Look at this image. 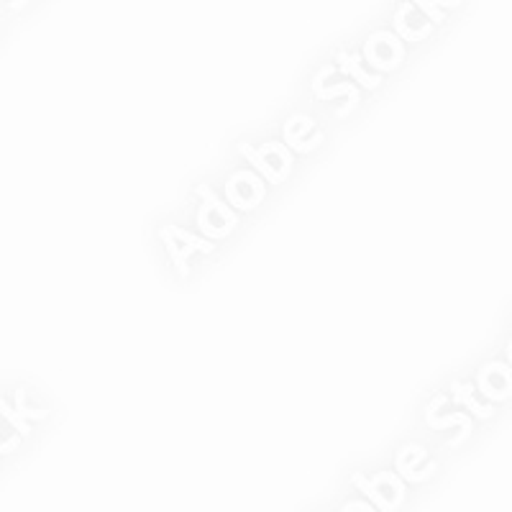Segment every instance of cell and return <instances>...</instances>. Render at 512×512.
Wrapping results in <instances>:
<instances>
[{
	"mask_svg": "<svg viewBox=\"0 0 512 512\" xmlns=\"http://www.w3.org/2000/svg\"><path fill=\"white\" fill-rule=\"evenodd\" d=\"M236 149L249 159L254 172H259L262 180L272 182V185H282L290 177L292 164H295V154L285 141H264L262 146H251L241 141Z\"/></svg>",
	"mask_w": 512,
	"mask_h": 512,
	"instance_id": "cell-1",
	"label": "cell"
},
{
	"mask_svg": "<svg viewBox=\"0 0 512 512\" xmlns=\"http://www.w3.org/2000/svg\"><path fill=\"white\" fill-rule=\"evenodd\" d=\"M195 192L203 198V205H200L198 210V231L210 241L228 239V236L236 231V226H239L236 210H233L226 200L218 198L216 192L210 190L208 185H198Z\"/></svg>",
	"mask_w": 512,
	"mask_h": 512,
	"instance_id": "cell-2",
	"label": "cell"
},
{
	"mask_svg": "<svg viewBox=\"0 0 512 512\" xmlns=\"http://www.w3.org/2000/svg\"><path fill=\"white\" fill-rule=\"evenodd\" d=\"M351 482L359 487V492L367 495V500L377 510H400L402 502H405V479L400 474L379 472L372 479H367L364 474H354Z\"/></svg>",
	"mask_w": 512,
	"mask_h": 512,
	"instance_id": "cell-3",
	"label": "cell"
},
{
	"mask_svg": "<svg viewBox=\"0 0 512 512\" xmlns=\"http://www.w3.org/2000/svg\"><path fill=\"white\" fill-rule=\"evenodd\" d=\"M162 241L169 251V259H172V264H175L177 272H180L182 277H187V274H190L187 262H190L192 256L213 254V251H216V244H213L210 239H205V236H195V233H190V231H182V228H177V226H164Z\"/></svg>",
	"mask_w": 512,
	"mask_h": 512,
	"instance_id": "cell-4",
	"label": "cell"
},
{
	"mask_svg": "<svg viewBox=\"0 0 512 512\" xmlns=\"http://www.w3.org/2000/svg\"><path fill=\"white\" fill-rule=\"evenodd\" d=\"M267 187L259 172H236L226 182V203L233 210H254L262 205Z\"/></svg>",
	"mask_w": 512,
	"mask_h": 512,
	"instance_id": "cell-5",
	"label": "cell"
},
{
	"mask_svg": "<svg viewBox=\"0 0 512 512\" xmlns=\"http://www.w3.org/2000/svg\"><path fill=\"white\" fill-rule=\"evenodd\" d=\"M510 387H512V367L510 361H487L477 374V384L474 390L482 392V397L492 405L510 400Z\"/></svg>",
	"mask_w": 512,
	"mask_h": 512,
	"instance_id": "cell-6",
	"label": "cell"
},
{
	"mask_svg": "<svg viewBox=\"0 0 512 512\" xmlns=\"http://www.w3.org/2000/svg\"><path fill=\"white\" fill-rule=\"evenodd\" d=\"M361 57H364V62H367L374 72H392L397 70L402 64V59H405V49H402L397 36L379 31V34L369 36L367 47H364Z\"/></svg>",
	"mask_w": 512,
	"mask_h": 512,
	"instance_id": "cell-7",
	"label": "cell"
},
{
	"mask_svg": "<svg viewBox=\"0 0 512 512\" xmlns=\"http://www.w3.org/2000/svg\"><path fill=\"white\" fill-rule=\"evenodd\" d=\"M282 136H285V144L290 146L292 154H310L323 144V131L318 128V123L303 113L287 118Z\"/></svg>",
	"mask_w": 512,
	"mask_h": 512,
	"instance_id": "cell-8",
	"label": "cell"
},
{
	"mask_svg": "<svg viewBox=\"0 0 512 512\" xmlns=\"http://www.w3.org/2000/svg\"><path fill=\"white\" fill-rule=\"evenodd\" d=\"M397 472H400V477L405 479V482L420 484L436 472V464L428 459L425 446H420V443H408V446H402L400 454H397Z\"/></svg>",
	"mask_w": 512,
	"mask_h": 512,
	"instance_id": "cell-9",
	"label": "cell"
},
{
	"mask_svg": "<svg viewBox=\"0 0 512 512\" xmlns=\"http://www.w3.org/2000/svg\"><path fill=\"white\" fill-rule=\"evenodd\" d=\"M333 72H336V67H331V64L320 67L318 75L313 77V95L318 100H333V98L349 100V103H346L344 108L336 113L338 118H346L349 113H354L356 108H359L361 93H359V88H356V85H351V82H338V85H331V88H326V85H323V80H326L328 75H333Z\"/></svg>",
	"mask_w": 512,
	"mask_h": 512,
	"instance_id": "cell-10",
	"label": "cell"
},
{
	"mask_svg": "<svg viewBox=\"0 0 512 512\" xmlns=\"http://www.w3.org/2000/svg\"><path fill=\"white\" fill-rule=\"evenodd\" d=\"M364 57L359 52L349 54V52H338L336 64H338V72H344V75L354 77L364 90H377L382 85V75L379 72H367L364 70Z\"/></svg>",
	"mask_w": 512,
	"mask_h": 512,
	"instance_id": "cell-11",
	"label": "cell"
},
{
	"mask_svg": "<svg viewBox=\"0 0 512 512\" xmlns=\"http://www.w3.org/2000/svg\"><path fill=\"white\" fill-rule=\"evenodd\" d=\"M395 26H397V34L408 41H420L431 34V24L423 21V18L418 16V11H413L410 6L400 8V13H397L395 18Z\"/></svg>",
	"mask_w": 512,
	"mask_h": 512,
	"instance_id": "cell-12",
	"label": "cell"
},
{
	"mask_svg": "<svg viewBox=\"0 0 512 512\" xmlns=\"http://www.w3.org/2000/svg\"><path fill=\"white\" fill-rule=\"evenodd\" d=\"M454 402H459V405L472 410L479 420L492 418L497 410L492 402L477 400V397H474V384H466V382H454Z\"/></svg>",
	"mask_w": 512,
	"mask_h": 512,
	"instance_id": "cell-13",
	"label": "cell"
},
{
	"mask_svg": "<svg viewBox=\"0 0 512 512\" xmlns=\"http://www.w3.org/2000/svg\"><path fill=\"white\" fill-rule=\"evenodd\" d=\"M425 423L431 425L433 431H443V428L459 425L461 431H459V436L451 438V448H459L461 443L469 438V433H472V418H469L466 413H454V415H446V418H438V415L433 413V415H425Z\"/></svg>",
	"mask_w": 512,
	"mask_h": 512,
	"instance_id": "cell-14",
	"label": "cell"
},
{
	"mask_svg": "<svg viewBox=\"0 0 512 512\" xmlns=\"http://www.w3.org/2000/svg\"><path fill=\"white\" fill-rule=\"evenodd\" d=\"M18 410H21V418L24 420H41L47 418V410H31L26 408V400H24V392H18Z\"/></svg>",
	"mask_w": 512,
	"mask_h": 512,
	"instance_id": "cell-15",
	"label": "cell"
},
{
	"mask_svg": "<svg viewBox=\"0 0 512 512\" xmlns=\"http://www.w3.org/2000/svg\"><path fill=\"white\" fill-rule=\"evenodd\" d=\"M341 510H364V512H369V510H374V505H372V502H346Z\"/></svg>",
	"mask_w": 512,
	"mask_h": 512,
	"instance_id": "cell-16",
	"label": "cell"
}]
</instances>
